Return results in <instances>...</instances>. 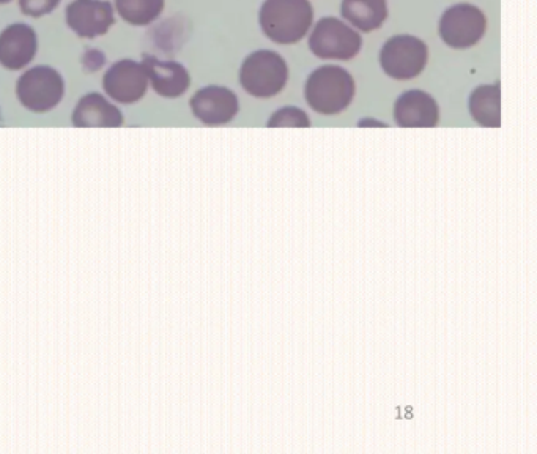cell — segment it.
<instances>
[{"label":"cell","instance_id":"6da1fadb","mask_svg":"<svg viewBox=\"0 0 537 454\" xmlns=\"http://www.w3.org/2000/svg\"><path fill=\"white\" fill-rule=\"evenodd\" d=\"M314 22V9L309 0H265L259 24L263 34L277 44L301 41Z\"/></svg>","mask_w":537,"mask_h":454},{"label":"cell","instance_id":"7a4b0ae2","mask_svg":"<svg viewBox=\"0 0 537 454\" xmlns=\"http://www.w3.org/2000/svg\"><path fill=\"white\" fill-rule=\"evenodd\" d=\"M352 74L336 65H324L309 76L305 96L311 108L323 116H336L349 108L354 96Z\"/></svg>","mask_w":537,"mask_h":454},{"label":"cell","instance_id":"3957f363","mask_svg":"<svg viewBox=\"0 0 537 454\" xmlns=\"http://www.w3.org/2000/svg\"><path fill=\"white\" fill-rule=\"evenodd\" d=\"M289 81V66L277 52L255 51L245 59L240 68V82L249 95L271 98L277 95Z\"/></svg>","mask_w":537,"mask_h":454},{"label":"cell","instance_id":"277c9868","mask_svg":"<svg viewBox=\"0 0 537 454\" xmlns=\"http://www.w3.org/2000/svg\"><path fill=\"white\" fill-rule=\"evenodd\" d=\"M16 96L30 112L44 113L60 104L65 96V81L56 68L36 65L16 81Z\"/></svg>","mask_w":537,"mask_h":454},{"label":"cell","instance_id":"5b68a950","mask_svg":"<svg viewBox=\"0 0 537 454\" xmlns=\"http://www.w3.org/2000/svg\"><path fill=\"white\" fill-rule=\"evenodd\" d=\"M427 44L413 35H396L383 44L380 65L387 76L397 81H410L427 65Z\"/></svg>","mask_w":537,"mask_h":454},{"label":"cell","instance_id":"8992f818","mask_svg":"<svg viewBox=\"0 0 537 454\" xmlns=\"http://www.w3.org/2000/svg\"><path fill=\"white\" fill-rule=\"evenodd\" d=\"M361 46L357 30L336 18L320 19L309 36V49L324 60H350L359 54Z\"/></svg>","mask_w":537,"mask_h":454},{"label":"cell","instance_id":"52a82bcc","mask_svg":"<svg viewBox=\"0 0 537 454\" xmlns=\"http://www.w3.org/2000/svg\"><path fill=\"white\" fill-rule=\"evenodd\" d=\"M487 30V18L478 6L457 4L440 19L441 40L452 49H468L478 44Z\"/></svg>","mask_w":537,"mask_h":454},{"label":"cell","instance_id":"ba28073f","mask_svg":"<svg viewBox=\"0 0 537 454\" xmlns=\"http://www.w3.org/2000/svg\"><path fill=\"white\" fill-rule=\"evenodd\" d=\"M148 86L145 66L133 59L118 60L103 76L104 94L120 104L140 101L145 96Z\"/></svg>","mask_w":537,"mask_h":454},{"label":"cell","instance_id":"9c48e42d","mask_svg":"<svg viewBox=\"0 0 537 454\" xmlns=\"http://www.w3.org/2000/svg\"><path fill=\"white\" fill-rule=\"evenodd\" d=\"M65 21L79 38L93 40L116 24V11L108 0H73L65 10Z\"/></svg>","mask_w":537,"mask_h":454},{"label":"cell","instance_id":"30bf717a","mask_svg":"<svg viewBox=\"0 0 537 454\" xmlns=\"http://www.w3.org/2000/svg\"><path fill=\"white\" fill-rule=\"evenodd\" d=\"M194 117L207 126H219L232 122L240 111L238 98L230 89L207 86L198 90L189 101Z\"/></svg>","mask_w":537,"mask_h":454},{"label":"cell","instance_id":"8fae6325","mask_svg":"<svg viewBox=\"0 0 537 454\" xmlns=\"http://www.w3.org/2000/svg\"><path fill=\"white\" fill-rule=\"evenodd\" d=\"M38 36L26 22H14L0 32V66L10 71L26 68L36 56Z\"/></svg>","mask_w":537,"mask_h":454},{"label":"cell","instance_id":"7c38bea8","mask_svg":"<svg viewBox=\"0 0 537 454\" xmlns=\"http://www.w3.org/2000/svg\"><path fill=\"white\" fill-rule=\"evenodd\" d=\"M142 64L145 66L148 84L163 98H178L185 95L191 86L189 71L178 62L143 54Z\"/></svg>","mask_w":537,"mask_h":454},{"label":"cell","instance_id":"4fadbf2b","mask_svg":"<svg viewBox=\"0 0 537 454\" xmlns=\"http://www.w3.org/2000/svg\"><path fill=\"white\" fill-rule=\"evenodd\" d=\"M394 120L402 128H434L440 122V108L422 90H408L394 104Z\"/></svg>","mask_w":537,"mask_h":454},{"label":"cell","instance_id":"5bb4252c","mask_svg":"<svg viewBox=\"0 0 537 454\" xmlns=\"http://www.w3.org/2000/svg\"><path fill=\"white\" fill-rule=\"evenodd\" d=\"M71 122L78 128H118L123 113L101 94H87L74 106Z\"/></svg>","mask_w":537,"mask_h":454},{"label":"cell","instance_id":"9a60e30c","mask_svg":"<svg viewBox=\"0 0 537 454\" xmlns=\"http://www.w3.org/2000/svg\"><path fill=\"white\" fill-rule=\"evenodd\" d=\"M340 13L350 26L369 34L387 21L388 4L387 0H342Z\"/></svg>","mask_w":537,"mask_h":454},{"label":"cell","instance_id":"2e32d148","mask_svg":"<svg viewBox=\"0 0 537 454\" xmlns=\"http://www.w3.org/2000/svg\"><path fill=\"white\" fill-rule=\"evenodd\" d=\"M474 122L487 128L501 126V89L500 82L476 87L468 101Z\"/></svg>","mask_w":537,"mask_h":454},{"label":"cell","instance_id":"e0dca14e","mask_svg":"<svg viewBox=\"0 0 537 454\" xmlns=\"http://www.w3.org/2000/svg\"><path fill=\"white\" fill-rule=\"evenodd\" d=\"M165 0H116V11L134 27H145L161 16Z\"/></svg>","mask_w":537,"mask_h":454},{"label":"cell","instance_id":"ac0fdd59","mask_svg":"<svg viewBox=\"0 0 537 454\" xmlns=\"http://www.w3.org/2000/svg\"><path fill=\"white\" fill-rule=\"evenodd\" d=\"M268 126L270 128H281V126L307 128V126H311V120H309L307 113L302 109L295 108V106H287V108L276 111L273 116L270 117Z\"/></svg>","mask_w":537,"mask_h":454},{"label":"cell","instance_id":"d6986e66","mask_svg":"<svg viewBox=\"0 0 537 454\" xmlns=\"http://www.w3.org/2000/svg\"><path fill=\"white\" fill-rule=\"evenodd\" d=\"M62 0H19L22 14L29 18H43L54 11Z\"/></svg>","mask_w":537,"mask_h":454},{"label":"cell","instance_id":"ffe728a7","mask_svg":"<svg viewBox=\"0 0 537 454\" xmlns=\"http://www.w3.org/2000/svg\"><path fill=\"white\" fill-rule=\"evenodd\" d=\"M104 54H101L100 51L96 49H92V51H87L84 59H82V62H84V66L87 71H96L100 70V68L104 65Z\"/></svg>","mask_w":537,"mask_h":454},{"label":"cell","instance_id":"44dd1931","mask_svg":"<svg viewBox=\"0 0 537 454\" xmlns=\"http://www.w3.org/2000/svg\"><path fill=\"white\" fill-rule=\"evenodd\" d=\"M13 2V0H0V5H5V4H10Z\"/></svg>","mask_w":537,"mask_h":454}]
</instances>
